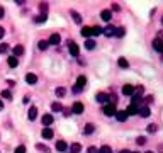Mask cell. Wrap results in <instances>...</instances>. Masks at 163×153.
Returning <instances> with one entry per match:
<instances>
[{
	"mask_svg": "<svg viewBox=\"0 0 163 153\" xmlns=\"http://www.w3.org/2000/svg\"><path fill=\"white\" fill-rule=\"evenodd\" d=\"M107 100H109V95H107V94H104V92H99V94H97V102L107 104Z\"/></svg>",
	"mask_w": 163,
	"mask_h": 153,
	"instance_id": "cell-12",
	"label": "cell"
},
{
	"mask_svg": "<svg viewBox=\"0 0 163 153\" xmlns=\"http://www.w3.org/2000/svg\"><path fill=\"white\" fill-rule=\"evenodd\" d=\"M146 153H151V152H146Z\"/></svg>",
	"mask_w": 163,
	"mask_h": 153,
	"instance_id": "cell-51",
	"label": "cell"
},
{
	"mask_svg": "<svg viewBox=\"0 0 163 153\" xmlns=\"http://www.w3.org/2000/svg\"><path fill=\"white\" fill-rule=\"evenodd\" d=\"M99 34H102V27L94 26V27H92V36H99Z\"/></svg>",
	"mask_w": 163,
	"mask_h": 153,
	"instance_id": "cell-31",
	"label": "cell"
},
{
	"mask_svg": "<svg viewBox=\"0 0 163 153\" xmlns=\"http://www.w3.org/2000/svg\"><path fill=\"white\" fill-rule=\"evenodd\" d=\"M60 41H61V36L58 34V32H54V34H51V37H49V41H48V44H60Z\"/></svg>",
	"mask_w": 163,
	"mask_h": 153,
	"instance_id": "cell-4",
	"label": "cell"
},
{
	"mask_svg": "<svg viewBox=\"0 0 163 153\" xmlns=\"http://www.w3.org/2000/svg\"><path fill=\"white\" fill-rule=\"evenodd\" d=\"M26 82H27L29 85H36V83H37V77H36L34 73H26Z\"/></svg>",
	"mask_w": 163,
	"mask_h": 153,
	"instance_id": "cell-5",
	"label": "cell"
},
{
	"mask_svg": "<svg viewBox=\"0 0 163 153\" xmlns=\"http://www.w3.org/2000/svg\"><path fill=\"white\" fill-rule=\"evenodd\" d=\"M7 63H9V66H10V68H15V66L19 65V60H17L15 56H9V60H7Z\"/></svg>",
	"mask_w": 163,
	"mask_h": 153,
	"instance_id": "cell-20",
	"label": "cell"
},
{
	"mask_svg": "<svg viewBox=\"0 0 163 153\" xmlns=\"http://www.w3.org/2000/svg\"><path fill=\"white\" fill-rule=\"evenodd\" d=\"M138 111H139V107H138V106H133V104H131V106H129V107L126 109V114H128V118H129V116H136V114H138Z\"/></svg>",
	"mask_w": 163,
	"mask_h": 153,
	"instance_id": "cell-9",
	"label": "cell"
},
{
	"mask_svg": "<svg viewBox=\"0 0 163 153\" xmlns=\"http://www.w3.org/2000/svg\"><path fill=\"white\" fill-rule=\"evenodd\" d=\"M138 114H139V116H141V118H148V116H150V114H151V111H150V107H148V106H146V107H141V109H139V111H138Z\"/></svg>",
	"mask_w": 163,
	"mask_h": 153,
	"instance_id": "cell-18",
	"label": "cell"
},
{
	"mask_svg": "<svg viewBox=\"0 0 163 153\" xmlns=\"http://www.w3.org/2000/svg\"><path fill=\"white\" fill-rule=\"evenodd\" d=\"M116 118H117L119 123H124V121L128 119V114H126V111H117V112H116Z\"/></svg>",
	"mask_w": 163,
	"mask_h": 153,
	"instance_id": "cell-15",
	"label": "cell"
},
{
	"mask_svg": "<svg viewBox=\"0 0 163 153\" xmlns=\"http://www.w3.org/2000/svg\"><path fill=\"white\" fill-rule=\"evenodd\" d=\"M83 109H85V106H83L82 102H75V104L71 106V112H75V114H82Z\"/></svg>",
	"mask_w": 163,
	"mask_h": 153,
	"instance_id": "cell-3",
	"label": "cell"
},
{
	"mask_svg": "<svg viewBox=\"0 0 163 153\" xmlns=\"http://www.w3.org/2000/svg\"><path fill=\"white\" fill-rule=\"evenodd\" d=\"M7 83H9L10 87H14V85H15V82H14V80H7Z\"/></svg>",
	"mask_w": 163,
	"mask_h": 153,
	"instance_id": "cell-45",
	"label": "cell"
},
{
	"mask_svg": "<svg viewBox=\"0 0 163 153\" xmlns=\"http://www.w3.org/2000/svg\"><path fill=\"white\" fill-rule=\"evenodd\" d=\"M3 34H5V31H3V27H0V39L3 37Z\"/></svg>",
	"mask_w": 163,
	"mask_h": 153,
	"instance_id": "cell-46",
	"label": "cell"
},
{
	"mask_svg": "<svg viewBox=\"0 0 163 153\" xmlns=\"http://www.w3.org/2000/svg\"><path fill=\"white\" fill-rule=\"evenodd\" d=\"M41 123H43L46 128H49V126L53 124V116H51V114H44L43 119H41Z\"/></svg>",
	"mask_w": 163,
	"mask_h": 153,
	"instance_id": "cell-6",
	"label": "cell"
},
{
	"mask_svg": "<svg viewBox=\"0 0 163 153\" xmlns=\"http://www.w3.org/2000/svg\"><path fill=\"white\" fill-rule=\"evenodd\" d=\"M27 118H29V121H34V119L37 118V107H36V106H32V107L29 109V112H27Z\"/></svg>",
	"mask_w": 163,
	"mask_h": 153,
	"instance_id": "cell-10",
	"label": "cell"
},
{
	"mask_svg": "<svg viewBox=\"0 0 163 153\" xmlns=\"http://www.w3.org/2000/svg\"><path fill=\"white\" fill-rule=\"evenodd\" d=\"M122 94L128 95V97H131V95L134 94V87H133V85H124V87H122Z\"/></svg>",
	"mask_w": 163,
	"mask_h": 153,
	"instance_id": "cell-11",
	"label": "cell"
},
{
	"mask_svg": "<svg viewBox=\"0 0 163 153\" xmlns=\"http://www.w3.org/2000/svg\"><path fill=\"white\" fill-rule=\"evenodd\" d=\"M3 14H5V9H3V7H2V5H0V19H2V17H3Z\"/></svg>",
	"mask_w": 163,
	"mask_h": 153,
	"instance_id": "cell-43",
	"label": "cell"
},
{
	"mask_svg": "<svg viewBox=\"0 0 163 153\" xmlns=\"http://www.w3.org/2000/svg\"><path fill=\"white\" fill-rule=\"evenodd\" d=\"M46 19H48V15H46V14H41V15H37V17L34 19V22L41 24V22H46Z\"/></svg>",
	"mask_w": 163,
	"mask_h": 153,
	"instance_id": "cell-29",
	"label": "cell"
},
{
	"mask_svg": "<svg viewBox=\"0 0 163 153\" xmlns=\"http://www.w3.org/2000/svg\"><path fill=\"white\" fill-rule=\"evenodd\" d=\"M41 136H43L44 140H51V138L54 136V133H53V129H51V128H44V129H43V133H41Z\"/></svg>",
	"mask_w": 163,
	"mask_h": 153,
	"instance_id": "cell-7",
	"label": "cell"
},
{
	"mask_svg": "<svg viewBox=\"0 0 163 153\" xmlns=\"http://www.w3.org/2000/svg\"><path fill=\"white\" fill-rule=\"evenodd\" d=\"M85 83H87V78H85L83 75H80V77L77 78V87H80V89H83V87H85Z\"/></svg>",
	"mask_w": 163,
	"mask_h": 153,
	"instance_id": "cell-22",
	"label": "cell"
},
{
	"mask_svg": "<svg viewBox=\"0 0 163 153\" xmlns=\"http://www.w3.org/2000/svg\"><path fill=\"white\" fill-rule=\"evenodd\" d=\"M117 65H119L121 68H128V66H129V63H128V60H126V58H122V56H121V58L117 60Z\"/></svg>",
	"mask_w": 163,
	"mask_h": 153,
	"instance_id": "cell-26",
	"label": "cell"
},
{
	"mask_svg": "<svg viewBox=\"0 0 163 153\" xmlns=\"http://www.w3.org/2000/svg\"><path fill=\"white\" fill-rule=\"evenodd\" d=\"M5 51H9V46H7L5 43H2V44H0V53H5Z\"/></svg>",
	"mask_w": 163,
	"mask_h": 153,
	"instance_id": "cell-38",
	"label": "cell"
},
{
	"mask_svg": "<svg viewBox=\"0 0 163 153\" xmlns=\"http://www.w3.org/2000/svg\"><path fill=\"white\" fill-rule=\"evenodd\" d=\"M100 17H102V19H104L105 22H109V20L112 19V10H109V9H107V10H102Z\"/></svg>",
	"mask_w": 163,
	"mask_h": 153,
	"instance_id": "cell-14",
	"label": "cell"
},
{
	"mask_svg": "<svg viewBox=\"0 0 163 153\" xmlns=\"http://www.w3.org/2000/svg\"><path fill=\"white\" fill-rule=\"evenodd\" d=\"M68 51H70V55H71V56H78L80 48H78V44H77V43L70 41V43H68Z\"/></svg>",
	"mask_w": 163,
	"mask_h": 153,
	"instance_id": "cell-1",
	"label": "cell"
},
{
	"mask_svg": "<svg viewBox=\"0 0 163 153\" xmlns=\"http://www.w3.org/2000/svg\"><path fill=\"white\" fill-rule=\"evenodd\" d=\"M68 148H70V152L71 153H80L82 152V145H80V143H73V145L68 146Z\"/></svg>",
	"mask_w": 163,
	"mask_h": 153,
	"instance_id": "cell-21",
	"label": "cell"
},
{
	"mask_svg": "<svg viewBox=\"0 0 163 153\" xmlns=\"http://www.w3.org/2000/svg\"><path fill=\"white\" fill-rule=\"evenodd\" d=\"M12 53H14L12 56H15V58H17V56H22V55H24V46H20V44H17V46H14V49H12Z\"/></svg>",
	"mask_w": 163,
	"mask_h": 153,
	"instance_id": "cell-8",
	"label": "cell"
},
{
	"mask_svg": "<svg viewBox=\"0 0 163 153\" xmlns=\"http://www.w3.org/2000/svg\"><path fill=\"white\" fill-rule=\"evenodd\" d=\"M36 148H37L39 152H43V153H49V148H48L46 145H43V143H37V145H36Z\"/></svg>",
	"mask_w": 163,
	"mask_h": 153,
	"instance_id": "cell-28",
	"label": "cell"
},
{
	"mask_svg": "<svg viewBox=\"0 0 163 153\" xmlns=\"http://www.w3.org/2000/svg\"><path fill=\"white\" fill-rule=\"evenodd\" d=\"M94 129H95V126H94L92 123H87L85 128H83V133H85V135H90V133H94Z\"/></svg>",
	"mask_w": 163,
	"mask_h": 153,
	"instance_id": "cell-23",
	"label": "cell"
},
{
	"mask_svg": "<svg viewBox=\"0 0 163 153\" xmlns=\"http://www.w3.org/2000/svg\"><path fill=\"white\" fill-rule=\"evenodd\" d=\"M112 10H121V7H119L117 3H114V5H112Z\"/></svg>",
	"mask_w": 163,
	"mask_h": 153,
	"instance_id": "cell-44",
	"label": "cell"
},
{
	"mask_svg": "<svg viewBox=\"0 0 163 153\" xmlns=\"http://www.w3.org/2000/svg\"><path fill=\"white\" fill-rule=\"evenodd\" d=\"M56 150H58V152H66V150H68V145H66V141H63V140L56 141Z\"/></svg>",
	"mask_w": 163,
	"mask_h": 153,
	"instance_id": "cell-13",
	"label": "cell"
},
{
	"mask_svg": "<svg viewBox=\"0 0 163 153\" xmlns=\"http://www.w3.org/2000/svg\"><path fill=\"white\" fill-rule=\"evenodd\" d=\"M85 48H87V49H94V48H95V41H94V39H87V41H85Z\"/></svg>",
	"mask_w": 163,
	"mask_h": 153,
	"instance_id": "cell-30",
	"label": "cell"
},
{
	"mask_svg": "<svg viewBox=\"0 0 163 153\" xmlns=\"http://www.w3.org/2000/svg\"><path fill=\"white\" fill-rule=\"evenodd\" d=\"M162 24H163V17H162Z\"/></svg>",
	"mask_w": 163,
	"mask_h": 153,
	"instance_id": "cell-49",
	"label": "cell"
},
{
	"mask_svg": "<svg viewBox=\"0 0 163 153\" xmlns=\"http://www.w3.org/2000/svg\"><path fill=\"white\" fill-rule=\"evenodd\" d=\"M114 32H116L114 26H107L105 29H102V34H105V36H114Z\"/></svg>",
	"mask_w": 163,
	"mask_h": 153,
	"instance_id": "cell-17",
	"label": "cell"
},
{
	"mask_svg": "<svg viewBox=\"0 0 163 153\" xmlns=\"http://www.w3.org/2000/svg\"><path fill=\"white\" fill-rule=\"evenodd\" d=\"M87 153H99V150H97L95 146H88V150H87Z\"/></svg>",
	"mask_w": 163,
	"mask_h": 153,
	"instance_id": "cell-40",
	"label": "cell"
},
{
	"mask_svg": "<svg viewBox=\"0 0 163 153\" xmlns=\"http://www.w3.org/2000/svg\"><path fill=\"white\" fill-rule=\"evenodd\" d=\"M54 94H56V97H65V95H66V89H63V87H58V89L54 90Z\"/></svg>",
	"mask_w": 163,
	"mask_h": 153,
	"instance_id": "cell-27",
	"label": "cell"
},
{
	"mask_svg": "<svg viewBox=\"0 0 163 153\" xmlns=\"http://www.w3.org/2000/svg\"><path fill=\"white\" fill-rule=\"evenodd\" d=\"M131 153H138V152H131Z\"/></svg>",
	"mask_w": 163,
	"mask_h": 153,
	"instance_id": "cell-50",
	"label": "cell"
},
{
	"mask_svg": "<svg viewBox=\"0 0 163 153\" xmlns=\"http://www.w3.org/2000/svg\"><path fill=\"white\" fill-rule=\"evenodd\" d=\"M99 153H112V150H111V146L105 145V146H102V148L99 150Z\"/></svg>",
	"mask_w": 163,
	"mask_h": 153,
	"instance_id": "cell-36",
	"label": "cell"
},
{
	"mask_svg": "<svg viewBox=\"0 0 163 153\" xmlns=\"http://www.w3.org/2000/svg\"><path fill=\"white\" fill-rule=\"evenodd\" d=\"M51 111H53V112H60V111H63V106H61L60 102H53V104H51Z\"/></svg>",
	"mask_w": 163,
	"mask_h": 153,
	"instance_id": "cell-24",
	"label": "cell"
},
{
	"mask_svg": "<svg viewBox=\"0 0 163 153\" xmlns=\"http://www.w3.org/2000/svg\"><path fill=\"white\" fill-rule=\"evenodd\" d=\"M3 109V102H2V99H0V111Z\"/></svg>",
	"mask_w": 163,
	"mask_h": 153,
	"instance_id": "cell-47",
	"label": "cell"
},
{
	"mask_svg": "<svg viewBox=\"0 0 163 153\" xmlns=\"http://www.w3.org/2000/svg\"><path fill=\"white\" fill-rule=\"evenodd\" d=\"M156 129H158L156 124H150V126H148V133H156Z\"/></svg>",
	"mask_w": 163,
	"mask_h": 153,
	"instance_id": "cell-37",
	"label": "cell"
},
{
	"mask_svg": "<svg viewBox=\"0 0 163 153\" xmlns=\"http://www.w3.org/2000/svg\"><path fill=\"white\" fill-rule=\"evenodd\" d=\"M14 153H26V146H24V145H19V146L14 150Z\"/></svg>",
	"mask_w": 163,
	"mask_h": 153,
	"instance_id": "cell-35",
	"label": "cell"
},
{
	"mask_svg": "<svg viewBox=\"0 0 163 153\" xmlns=\"http://www.w3.org/2000/svg\"><path fill=\"white\" fill-rule=\"evenodd\" d=\"M153 48H155L158 53H163V41L162 39H155V41H153Z\"/></svg>",
	"mask_w": 163,
	"mask_h": 153,
	"instance_id": "cell-16",
	"label": "cell"
},
{
	"mask_svg": "<svg viewBox=\"0 0 163 153\" xmlns=\"http://www.w3.org/2000/svg\"><path fill=\"white\" fill-rule=\"evenodd\" d=\"M136 141H138V145H145V143H146V138H143V136H139V138H138Z\"/></svg>",
	"mask_w": 163,
	"mask_h": 153,
	"instance_id": "cell-39",
	"label": "cell"
},
{
	"mask_svg": "<svg viewBox=\"0 0 163 153\" xmlns=\"http://www.w3.org/2000/svg\"><path fill=\"white\" fill-rule=\"evenodd\" d=\"M48 46H49V44H48V41H44V39H43V41H39V44H37V48H39L41 51L48 49Z\"/></svg>",
	"mask_w": 163,
	"mask_h": 153,
	"instance_id": "cell-32",
	"label": "cell"
},
{
	"mask_svg": "<svg viewBox=\"0 0 163 153\" xmlns=\"http://www.w3.org/2000/svg\"><path fill=\"white\" fill-rule=\"evenodd\" d=\"M119 153H131L129 150H122V152H119Z\"/></svg>",
	"mask_w": 163,
	"mask_h": 153,
	"instance_id": "cell-48",
	"label": "cell"
},
{
	"mask_svg": "<svg viewBox=\"0 0 163 153\" xmlns=\"http://www.w3.org/2000/svg\"><path fill=\"white\" fill-rule=\"evenodd\" d=\"M39 9H41V10L46 14V10H48V3H41V5H39Z\"/></svg>",
	"mask_w": 163,
	"mask_h": 153,
	"instance_id": "cell-41",
	"label": "cell"
},
{
	"mask_svg": "<svg viewBox=\"0 0 163 153\" xmlns=\"http://www.w3.org/2000/svg\"><path fill=\"white\" fill-rule=\"evenodd\" d=\"M73 92H75V94H78V92H82V89H80V87H77V85H75V87H73Z\"/></svg>",
	"mask_w": 163,
	"mask_h": 153,
	"instance_id": "cell-42",
	"label": "cell"
},
{
	"mask_svg": "<svg viewBox=\"0 0 163 153\" xmlns=\"http://www.w3.org/2000/svg\"><path fill=\"white\" fill-rule=\"evenodd\" d=\"M82 36H83V37H87V39H90V36H92V27L85 26V27L82 29Z\"/></svg>",
	"mask_w": 163,
	"mask_h": 153,
	"instance_id": "cell-19",
	"label": "cell"
},
{
	"mask_svg": "<svg viewBox=\"0 0 163 153\" xmlns=\"http://www.w3.org/2000/svg\"><path fill=\"white\" fill-rule=\"evenodd\" d=\"M71 17H73V20H75L77 24H82V15H80L78 12H75V10H71Z\"/></svg>",
	"mask_w": 163,
	"mask_h": 153,
	"instance_id": "cell-25",
	"label": "cell"
},
{
	"mask_svg": "<svg viewBox=\"0 0 163 153\" xmlns=\"http://www.w3.org/2000/svg\"><path fill=\"white\" fill-rule=\"evenodd\" d=\"M3 99H12V92L10 90H2V94H0Z\"/></svg>",
	"mask_w": 163,
	"mask_h": 153,
	"instance_id": "cell-33",
	"label": "cell"
},
{
	"mask_svg": "<svg viewBox=\"0 0 163 153\" xmlns=\"http://www.w3.org/2000/svg\"><path fill=\"white\" fill-rule=\"evenodd\" d=\"M102 111H104L105 116H116V112H117V111H116V106H112V104H105Z\"/></svg>",
	"mask_w": 163,
	"mask_h": 153,
	"instance_id": "cell-2",
	"label": "cell"
},
{
	"mask_svg": "<svg viewBox=\"0 0 163 153\" xmlns=\"http://www.w3.org/2000/svg\"><path fill=\"white\" fill-rule=\"evenodd\" d=\"M114 36H117V37L124 36V29H122V27H116V32H114Z\"/></svg>",
	"mask_w": 163,
	"mask_h": 153,
	"instance_id": "cell-34",
	"label": "cell"
}]
</instances>
